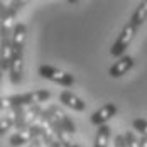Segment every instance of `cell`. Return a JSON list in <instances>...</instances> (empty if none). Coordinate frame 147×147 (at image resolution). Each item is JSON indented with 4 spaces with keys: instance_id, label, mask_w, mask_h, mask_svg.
Returning a JSON list of instances; mask_svg holds the SVG:
<instances>
[{
    "instance_id": "1",
    "label": "cell",
    "mask_w": 147,
    "mask_h": 147,
    "mask_svg": "<svg viewBox=\"0 0 147 147\" xmlns=\"http://www.w3.org/2000/svg\"><path fill=\"white\" fill-rule=\"evenodd\" d=\"M2 5V15H0V20H2V27H0V34H2V39L3 37H12V32H14V20L15 15L19 14V10L26 5V2H17V0H2L0 2Z\"/></svg>"
},
{
    "instance_id": "21",
    "label": "cell",
    "mask_w": 147,
    "mask_h": 147,
    "mask_svg": "<svg viewBox=\"0 0 147 147\" xmlns=\"http://www.w3.org/2000/svg\"><path fill=\"white\" fill-rule=\"evenodd\" d=\"M42 146H44V144H42V140H41V139H34L27 147H42Z\"/></svg>"
},
{
    "instance_id": "11",
    "label": "cell",
    "mask_w": 147,
    "mask_h": 147,
    "mask_svg": "<svg viewBox=\"0 0 147 147\" xmlns=\"http://www.w3.org/2000/svg\"><path fill=\"white\" fill-rule=\"evenodd\" d=\"M132 68H134V58L129 56V54H125V56H122L120 59H117V61L110 66L108 74H110L112 78H120V76L127 74Z\"/></svg>"
},
{
    "instance_id": "6",
    "label": "cell",
    "mask_w": 147,
    "mask_h": 147,
    "mask_svg": "<svg viewBox=\"0 0 147 147\" xmlns=\"http://www.w3.org/2000/svg\"><path fill=\"white\" fill-rule=\"evenodd\" d=\"M39 76L49 80V81H54L61 86H73L74 85V76L68 71H63L56 66H51V64H41L39 66Z\"/></svg>"
},
{
    "instance_id": "12",
    "label": "cell",
    "mask_w": 147,
    "mask_h": 147,
    "mask_svg": "<svg viewBox=\"0 0 147 147\" xmlns=\"http://www.w3.org/2000/svg\"><path fill=\"white\" fill-rule=\"evenodd\" d=\"M58 98H59V102L63 103L64 107H68V108H71V110H76V112H83V110H86V102H83L78 95H74L73 91H69V90L61 91Z\"/></svg>"
},
{
    "instance_id": "15",
    "label": "cell",
    "mask_w": 147,
    "mask_h": 147,
    "mask_svg": "<svg viewBox=\"0 0 147 147\" xmlns=\"http://www.w3.org/2000/svg\"><path fill=\"white\" fill-rule=\"evenodd\" d=\"M146 20H147V0H142V2L137 3V7H135V10H134L132 17H130V22L139 29Z\"/></svg>"
},
{
    "instance_id": "5",
    "label": "cell",
    "mask_w": 147,
    "mask_h": 147,
    "mask_svg": "<svg viewBox=\"0 0 147 147\" xmlns=\"http://www.w3.org/2000/svg\"><path fill=\"white\" fill-rule=\"evenodd\" d=\"M42 130H44V120L41 118L37 123H34L29 129H24V130H17V132L9 139L10 146L12 147H20V146H29L34 139H41L42 137Z\"/></svg>"
},
{
    "instance_id": "22",
    "label": "cell",
    "mask_w": 147,
    "mask_h": 147,
    "mask_svg": "<svg viewBox=\"0 0 147 147\" xmlns=\"http://www.w3.org/2000/svg\"><path fill=\"white\" fill-rule=\"evenodd\" d=\"M49 147H63V146H61V142H56V144H53V146H49Z\"/></svg>"
},
{
    "instance_id": "16",
    "label": "cell",
    "mask_w": 147,
    "mask_h": 147,
    "mask_svg": "<svg viewBox=\"0 0 147 147\" xmlns=\"http://www.w3.org/2000/svg\"><path fill=\"white\" fill-rule=\"evenodd\" d=\"M110 135H112V130H110L108 125H102V127H98L96 135H95V144H93V147H108Z\"/></svg>"
},
{
    "instance_id": "8",
    "label": "cell",
    "mask_w": 147,
    "mask_h": 147,
    "mask_svg": "<svg viewBox=\"0 0 147 147\" xmlns=\"http://www.w3.org/2000/svg\"><path fill=\"white\" fill-rule=\"evenodd\" d=\"M47 112L51 113V117L54 118V122L58 123L63 130H66L68 134L74 135V132H76V125H74L73 118L69 117L63 108H59L58 105H49V107H47Z\"/></svg>"
},
{
    "instance_id": "13",
    "label": "cell",
    "mask_w": 147,
    "mask_h": 147,
    "mask_svg": "<svg viewBox=\"0 0 147 147\" xmlns=\"http://www.w3.org/2000/svg\"><path fill=\"white\" fill-rule=\"evenodd\" d=\"M22 74H24V53H14L12 64L9 69V78L12 85H19L22 81Z\"/></svg>"
},
{
    "instance_id": "17",
    "label": "cell",
    "mask_w": 147,
    "mask_h": 147,
    "mask_svg": "<svg viewBox=\"0 0 147 147\" xmlns=\"http://www.w3.org/2000/svg\"><path fill=\"white\" fill-rule=\"evenodd\" d=\"M56 135H58V139H59V142H61V146H63V147H80L73 140V135H71V134H68L66 130L59 129L58 132H56Z\"/></svg>"
},
{
    "instance_id": "4",
    "label": "cell",
    "mask_w": 147,
    "mask_h": 147,
    "mask_svg": "<svg viewBox=\"0 0 147 147\" xmlns=\"http://www.w3.org/2000/svg\"><path fill=\"white\" fill-rule=\"evenodd\" d=\"M51 98V91L47 90H36L29 93H22V95H10L7 96L9 103L17 108V107H32V105H41L42 102H47Z\"/></svg>"
},
{
    "instance_id": "10",
    "label": "cell",
    "mask_w": 147,
    "mask_h": 147,
    "mask_svg": "<svg viewBox=\"0 0 147 147\" xmlns=\"http://www.w3.org/2000/svg\"><path fill=\"white\" fill-rule=\"evenodd\" d=\"M14 58V47H12V37H3L0 44V69L5 74V71L10 69Z\"/></svg>"
},
{
    "instance_id": "18",
    "label": "cell",
    "mask_w": 147,
    "mask_h": 147,
    "mask_svg": "<svg viewBox=\"0 0 147 147\" xmlns=\"http://www.w3.org/2000/svg\"><path fill=\"white\" fill-rule=\"evenodd\" d=\"M134 129L140 134V137H147V120L146 118H134Z\"/></svg>"
},
{
    "instance_id": "3",
    "label": "cell",
    "mask_w": 147,
    "mask_h": 147,
    "mask_svg": "<svg viewBox=\"0 0 147 147\" xmlns=\"http://www.w3.org/2000/svg\"><path fill=\"white\" fill-rule=\"evenodd\" d=\"M135 34H137V27L129 20V22L122 27V30H120V34H118V37H117V41H115L113 46L110 47V54H112L113 58H117V59H120L122 56H125L127 47L132 44Z\"/></svg>"
},
{
    "instance_id": "9",
    "label": "cell",
    "mask_w": 147,
    "mask_h": 147,
    "mask_svg": "<svg viewBox=\"0 0 147 147\" xmlns=\"http://www.w3.org/2000/svg\"><path fill=\"white\" fill-rule=\"evenodd\" d=\"M117 115V105L115 103H105L103 107H100L98 110L93 112V115L90 117V122L96 127H102V125H107L108 120Z\"/></svg>"
},
{
    "instance_id": "20",
    "label": "cell",
    "mask_w": 147,
    "mask_h": 147,
    "mask_svg": "<svg viewBox=\"0 0 147 147\" xmlns=\"http://www.w3.org/2000/svg\"><path fill=\"white\" fill-rule=\"evenodd\" d=\"M113 147H127L125 137L123 135H115V144H113Z\"/></svg>"
},
{
    "instance_id": "7",
    "label": "cell",
    "mask_w": 147,
    "mask_h": 147,
    "mask_svg": "<svg viewBox=\"0 0 147 147\" xmlns=\"http://www.w3.org/2000/svg\"><path fill=\"white\" fill-rule=\"evenodd\" d=\"M0 107V135H5L9 129L15 127V108L9 103L7 96H2Z\"/></svg>"
},
{
    "instance_id": "2",
    "label": "cell",
    "mask_w": 147,
    "mask_h": 147,
    "mask_svg": "<svg viewBox=\"0 0 147 147\" xmlns=\"http://www.w3.org/2000/svg\"><path fill=\"white\" fill-rule=\"evenodd\" d=\"M44 108L41 105H32V107H17L15 108V129L24 130L29 129L34 123L41 120Z\"/></svg>"
},
{
    "instance_id": "14",
    "label": "cell",
    "mask_w": 147,
    "mask_h": 147,
    "mask_svg": "<svg viewBox=\"0 0 147 147\" xmlns=\"http://www.w3.org/2000/svg\"><path fill=\"white\" fill-rule=\"evenodd\" d=\"M26 39H27V27L22 22H17L12 32V47L14 53H24L26 47Z\"/></svg>"
},
{
    "instance_id": "19",
    "label": "cell",
    "mask_w": 147,
    "mask_h": 147,
    "mask_svg": "<svg viewBox=\"0 0 147 147\" xmlns=\"http://www.w3.org/2000/svg\"><path fill=\"white\" fill-rule=\"evenodd\" d=\"M123 137H125L127 147H142L140 146V139H137V137L134 135V132H125Z\"/></svg>"
}]
</instances>
